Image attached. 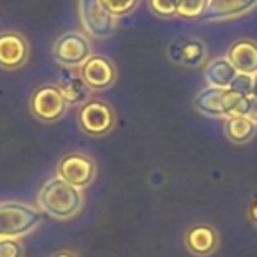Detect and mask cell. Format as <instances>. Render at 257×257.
Here are the masks:
<instances>
[{
	"instance_id": "1",
	"label": "cell",
	"mask_w": 257,
	"mask_h": 257,
	"mask_svg": "<svg viewBox=\"0 0 257 257\" xmlns=\"http://www.w3.org/2000/svg\"><path fill=\"white\" fill-rule=\"evenodd\" d=\"M37 203L43 213L53 218H71L79 213L83 206V194L79 189L69 185L62 178L55 176L41 187Z\"/></svg>"
},
{
	"instance_id": "2",
	"label": "cell",
	"mask_w": 257,
	"mask_h": 257,
	"mask_svg": "<svg viewBox=\"0 0 257 257\" xmlns=\"http://www.w3.org/2000/svg\"><path fill=\"white\" fill-rule=\"evenodd\" d=\"M43 222V211L25 203H0V238H15L29 234Z\"/></svg>"
},
{
	"instance_id": "3",
	"label": "cell",
	"mask_w": 257,
	"mask_h": 257,
	"mask_svg": "<svg viewBox=\"0 0 257 257\" xmlns=\"http://www.w3.org/2000/svg\"><path fill=\"white\" fill-rule=\"evenodd\" d=\"M78 123L85 134L92 138H102L114 128L116 114L107 102L99 99H90L79 107Z\"/></svg>"
},
{
	"instance_id": "4",
	"label": "cell",
	"mask_w": 257,
	"mask_h": 257,
	"mask_svg": "<svg viewBox=\"0 0 257 257\" xmlns=\"http://www.w3.org/2000/svg\"><path fill=\"white\" fill-rule=\"evenodd\" d=\"M92 57V44L81 32H67L57 39L53 46V58L67 69H79Z\"/></svg>"
},
{
	"instance_id": "5",
	"label": "cell",
	"mask_w": 257,
	"mask_h": 257,
	"mask_svg": "<svg viewBox=\"0 0 257 257\" xmlns=\"http://www.w3.org/2000/svg\"><path fill=\"white\" fill-rule=\"evenodd\" d=\"M79 20L90 37L104 39L116 32V18L99 0H78Z\"/></svg>"
},
{
	"instance_id": "6",
	"label": "cell",
	"mask_w": 257,
	"mask_h": 257,
	"mask_svg": "<svg viewBox=\"0 0 257 257\" xmlns=\"http://www.w3.org/2000/svg\"><path fill=\"white\" fill-rule=\"evenodd\" d=\"M95 173H97L95 161L85 154L72 152V154L64 155L58 161L57 176L79 190L88 187L93 182Z\"/></svg>"
},
{
	"instance_id": "7",
	"label": "cell",
	"mask_w": 257,
	"mask_h": 257,
	"mask_svg": "<svg viewBox=\"0 0 257 257\" xmlns=\"http://www.w3.org/2000/svg\"><path fill=\"white\" fill-rule=\"evenodd\" d=\"M67 102L57 85H43L30 97V111L41 121H57L67 111Z\"/></svg>"
},
{
	"instance_id": "8",
	"label": "cell",
	"mask_w": 257,
	"mask_h": 257,
	"mask_svg": "<svg viewBox=\"0 0 257 257\" xmlns=\"http://www.w3.org/2000/svg\"><path fill=\"white\" fill-rule=\"evenodd\" d=\"M79 74L90 90H106L116 79L114 64L104 55H92L79 67Z\"/></svg>"
},
{
	"instance_id": "9",
	"label": "cell",
	"mask_w": 257,
	"mask_h": 257,
	"mask_svg": "<svg viewBox=\"0 0 257 257\" xmlns=\"http://www.w3.org/2000/svg\"><path fill=\"white\" fill-rule=\"evenodd\" d=\"M30 48L27 39L18 32L0 34V67L8 71L22 69L27 64Z\"/></svg>"
},
{
	"instance_id": "10",
	"label": "cell",
	"mask_w": 257,
	"mask_h": 257,
	"mask_svg": "<svg viewBox=\"0 0 257 257\" xmlns=\"http://www.w3.org/2000/svg\"><path fill=\"white\" fill-rule=\"evenodd\" d=\"M57 86L64 95L67 106H78V104L83 106L90 97V88L86 86L81 74L76 72V69L62 67L58 72Z\"/></svg>"
},
{
	"instance_id": "11",
	"label": "cell",
	"mask_w": 257,
	"mask_h": 257,
	"mask_svg": "<svg viewBox=\"0 0 257 257\" xmlns=\"http://www.w3.org/2000/svg\"><path fill=\"white\" fill-rule=\"evenodd\" d=\"M234 69L241 74H255L257 72V43L252 39H238L227 48L225 55Z\"/></svg>"
},
{
	"instance_id": "12",
	"label": "cell",
	"mask_w": 257,
	"mask_h": 257,
	"mask_svg": "<svg viewBox=\"0 0 257 257\" xmlns=\"http://www.w3.org/2000/svg\"><path fill=\"white\" fill-rule=\"evenodd\" d=\"M257 6V0H208V9L201 20L218 22V20L236 18L246 15Z\"/></svg>"
},
{
	"instance_id": "13",
	"label": "cell",
	"mask_w": 257,
	"mask_h": 257,
	"mask_svg": "<svg viewBox=\"0 0 257 257\" xmlns=\"http://www.w3.org/2000/svg\"><path fill=\"white\" fill-rule=\"evenodd\" d=\"M185 245L194 255H199V257H204V255H210L218 245V236H217V231L210 225H204V224H199V225H194L187 231L185 234Z\"/></svg>"
},
{
	"instance_id": "14",
	"label": "cell",
	"mask_w": 257,
	"mask_h": 257,
	"mask_svg": "<svg viewBox=\"0 0 257 257\" xmlns=\"http://www.w3.org/2000/svg\"><path fill=\"white\" fill-rule=\"evenodd\" d=\"M236 74H238V71L225 57L213 58V60L204 65V79H206L208 86L229 88L232 79L236 78Z\"/></svg>"
},
{
	"instance_id": "15",
	"label": "cell",
	"mask_w": 257,
	"mask_h": 257,
	"mask_svg": "<svg viewBox=\"0 0 257 257\" xmlns=\"http://www.w3.org/2000/svg\"><path fill=\"white\" fill-rule=\"evenodd\" d=\"M225 88H217V86H206V88L199 90L194 99V106L199 113L206 114V116L215 118H224V111H222V100H224Z\"/></svg>"
},
{
	"instance_id": "16",
	"label": "cell",
	"mask_w": 257,
	"mask_h": 257,
	"mask_svg": "<svg viewBox=\"0 0 257 257\" xmlns=\"http://www.w3.org/2000/svg\"><path fill=\"white\" fill-rule=\"evenodd\" d=\"M257 123L252 121L248 116H232L225 118L224 133L227 136V140H231L232 143H246L255 136Z\"/></svg>"
},
{
	"instance_id": "17",
	"label": "cell",
	"mask_w": 257,
	"mask_h": 257,
	"mask_svg": "<svg viewBox=\"0 0 257 257\" xmlns=\"http://www.w3.org/2000/svg\"><path fill=\"white\" fill-rule=\"evenodd\" d=\"M208 57L206 44L201 39H185L182 48V65L189 69H199Z\"/></svg>"
},
{
	"instance_id": "18",
	"label": "cell",
	"mask_w": 257,
	"mask_h": 257,
	"mask_svg": "<svg viewBox=\"0 0 257 257\" xmlns=\"http://www.w3.org/2000/svg\"><path fill=\"white\" fill-rule=\"evenodd\" d=\"M250 99L252 97L241 95V93L234 92L231 88H225L224 100H222V111H224V118L232 116H246L250 111Z\"/></svg>"
},
{
	"instance_id": "19",
	"label": "cell",
	"mask_w": 257,
	"mask_h": 257,
	"mask_svg": "<svg viewBox=\"0 0 257 257\" xmlns=\"http://www.w3.org/2000/svg\"><path fill=\"white\" fill-rule=\"evenodd\" d=\"M208 9V0H178L176 16L185 20L203 18Z\"/></svg>"
},
{
	"instance_id": "20",
	"label": "cell",
	"mask_w": 257,
	"mask_h": 257,
	"mask_svg": "<svg viewBox=\"0 0 257 257\" xmlns=\"http://www.w3.org/2000/svg\"><path fill=\"white\" fill-rule=\"evenodd\" d=\"M99 2L114 16V18L133 13L134 9L138 8V4H140V0H99Z\"/></svg>"
},
{
	"instance_id": "21",
	"label": "cell",
	"mask_w": 257,
	"mask_h": 257,
	"mask_svg": "<svg viewBox=\"0 0 257 257\" xmlns=\"http://www.w3.org/2000/svg\"><path fill=\"white\" fill-rule=\"evenodd\" d=\"M176 6H178V0H148L150 11L162 18L176 16Z\"/></svg>"
},
{
	"instance_id": "22",
	"label": "cell",
	"mask_w": 257,
	"mask_h": 257,
	"mask_svg": "<svg viewBox=\"0 0 257 257\" xmlns=\"http://www.w3.org/2000/svg\"><path fill=\"white\" fill-rule=\"evenodd\" d=\"M0 257H23V246L15 238H0Z\"/></svg>"
},
{
	"instance_id": "23",
	"label": "cell",
	"mask_w": 257,
	"mask_h": 257,
	"mask_svg": "<svg viewBox=\"0 0 257 257\" xmlns=\"http://www.w3.org/2000/svg\"><path fill=\"white\" fill-rule=\"evenodd\" d=\"M229 88L241 93V95L252 97V74H241V72H238Z\"/></svg>"
},
{
	"instance_id": "24",
	"label": "cell",
	"mask_w": 257,
	"mask_h": 257,
	"mask_svg": "<svg viewBox=\"0 0 257 257\" xmlns=\"http://www.w3.org/2000/svg\"><path fill=\"white\" fill-rule=\"evenodd\" d=\"M183 43H185V39H176V41H173V43L169 44V48H168L169 58H171L173 62H176V64H182V48H183Z\"/></svg>"
},
{
	"instance_id": "25",
	"label": "cell",
	"mask_w": 257,
	"mask_h": 257,
	"mask_svg": "<svg viewBox=\"0 0 257 257\" xmlns=\"http://www.w3.org/2000/svg\"><path fill=\"white\" fill-rule=\"evenodd\" d=\"M246 116L257 123V99H253V97L250 99V111H248V114H246Z\"/></svg>"
},
{
	"instance_id": "26",
	"label": "cell",
	"mask_w": 257,
	"mask_h": 257,
	"mask_svg": "<svg viewBox=\"0 0 257 257\" xmlns=\"http://www.w3.org/2000/svg\"><path fill=\"white\" fill-rule=\"evenodd\" d=\"M252 97L257 99V72L252 76Z\"/></svg>"
},
{
	"instance_id": "27",
	"label": "cell",
	"mask_w": 257,
	"mask_h": 257,
	"mask_svg": "<svg viewBox=\"0 0 257 257\" xmlns=\"http://www.w3.org/2000/svg\"><path fill=\"white\" fill-rule=\"evenodd\" d=\"M250 217H252L253 222H257V201L250 206Z\"/></svg>"
},
{
	"instance_id": "28",
	"label": "cell",
	"mask_w": 257,
	"mask_h": 257,
	"mask_svg": "<svg viewBox=\"0 0 257 257\" xmlns=\"http://www.w3.org/2000/svg\"><path fill=\"white\" fill-rule=\"evenodd\" d=\"M51 257H76L74 253H71V252H58V253H55V255H51Z\"/></svg>"
}]
</instances>
